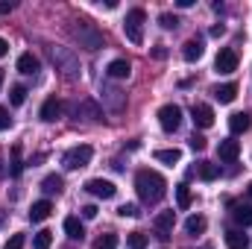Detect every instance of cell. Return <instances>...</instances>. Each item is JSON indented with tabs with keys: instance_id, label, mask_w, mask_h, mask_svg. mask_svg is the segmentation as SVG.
Masks as SVG:
<instances>
[{
	"instance_id": "cell-1",
	"label": "cell",
	"mask_w": 252,
	"mask_h": 249,
	"mask_svg": "<svg viewBox=\"0 0 252 249\" xmlns=\"http://www.w3.org/2000/svg\"><path fill=\"white\" fill-rule=\"evenodd\" d=\"M135 190H138L141 202L156 205V202H161V199H164V193H167V182H164V176H161V173H156V170L144 167V170H138V173H135Z\"/></svg>"
},
{
	"instance_id": "cell-2",
	"label": "cell",
	"mask_w": 252,
	"mask_h": 249,
	"mask_svg": "<svg viewBox=\"0 0 252 249\" xmlns=\"http://www.w3.org/2000/svg\"><path fill=\"white\" fill-rule=\"evenodd\" d=\"M70 35L76 38V44H79V47H85V50H91V53L103 47V32H100L91 21H82V18H79V21H73Z\"/></svg>"
},
{
	"instance_id": "cell-3",
	"label": "cell",
	"mask_w": 252,
	"mask_h": 249,
	"mask_svg": "<svg viewBox=\"0 0 252 249\" xmlns=\"http://www.w3.org/2000/svg\"><path fill=\"white\" fill-rule=\"evenodd\" d=\"M47 53H50V62L56 64V70H62L67 79L79 76V59L70 47H47Z\"/></svg>"
},
{
	"instance_id": "cell-4",
	"label": "cell",
	"mask_w": 252,
	"mask_h": 249,
	"mask_svg": "<svg viewBox=\"0 0 252 249\" xmlns=\"http://www.w3.org/2000/svg\"><path fill=\"white\" fill-rule=\"evenodd\" d=\"M144 21H147V12L144 9H129L124 21V32L132 44H141L144 41Z\"/></svg>"
},
{
	"instance_id": "cell-5",
	"label": "cell",
	"mask_w": 252,
	"mask_h": 249,
	"mask_svg": "<svg viewBox=\"0 0 252 249\" xmlns=\"http://www.w3.org/2000/svg\"><path fill=\"white\" fill-rule=\"evenodd\" d=\"M100 100H103V106H106L109 112H115V115H121V112L126 109V94L118 88V85H112V82H103Z\"/></svg>"
},
{
	"instance_id": "cell-6",
	"label": "cell",
	"mask_w": 252,
	"mask_h": 249,
	"mask_svg": "<svg viewBox=\"0 0 252 249\" xmlns=\"http://www.w3.org/2000/svg\"><path fill=\"white\" fill-rule=\"evenodd\" d=\"M91 158H94V150H91L88 144H79V147H73V150L64 153L62 164L67 167V170H79V167H88Z\"/></svg>"
},
{
	"instance_id": "cell-7",
	"label": "cell",
	"mask_w": 252,
	"mask_h": 249,
	"mask_svg": "<svg viewBox=\"0 0 252 249\" xmlns=\"http://www.w3.org/2000/svg\"><path fill=\"white\" fill-rule=\"evenodd\" d=\"M158 124H161L164 132H176V129L182 126V109H179L176 103L161 106V109H158Z\"/></svg>"
},
{
	"instance_id": "cell-8",
	"label": "cell",
	"mask_w": 252,
	"mask_h": 249,
	"mask_svg": "<svg viewBox=\"0 0 252 249\" xmlns=\"http://www.w3.org/2000/svg\"><path fill=\"white\" fill-rule=\"evenodd\" d=\"M70 115L73 118H82V121H100L103 118V109L94 100H79V103L70 106Z\"/></svg>"
},
{
	"instance_id": "cell-9",
	"label": "cell",
	"mask_w": 252,
	"mask_h": 249,
	"mask_svg": "<svg viewBox=\"0 0 252 249\" xmlns=\"http://www.w3.org/2000/svg\"><path fill=\"white\" fill-rule=\"evenodd\" d=\"M153 226H156V238H158V241H167V238L173 235V226H176V211H161V214L153 220Z\"/></svg>"
},
{
	"instance_id": "cell-10",
	"label": "cell",
	"mask_w": 252,
	"mask_h": 249,
	"mask_svg": "<svg viewBox=\"0 0 252 249\" xmlns=\"http://www.w3.org/2000/svg\"><path fill=\"white\" fill-rule=\"evenodd\" d=\"M214 67H217V73H235L238 70V53L232 47H223L214 59Z\"/></svg>"
},
{
	"instance_id": "cell-11",
	"label": "cell",
	"mask_w": 252,
	"mask_h": 249,
	"mask_svg": "<svg viewBox=\"0 0 252 249\" xmlns=\"http://www.w3.org/2000/svg\"><path fill=\"white\" fill-rule=\"evenodd\" d=\"M85 190L91 196H97V199H112L118 193V187L112 185L109 179H91V182H85Z\"/></svg>"
},
{
	"instance_id": "cell-12",
	"label": "cell",
	"mask_w": 252,
	"mask_h": 249,
	"mask_svg": "<svg viewBox=\"0 0 252 249\" xmlns=\"http://www.w3.org/2000/svg\"><path fill=\"white\" fill-rule=\"evenodd\" d=\"M190 115H193V124L199 126V129H211L214 126V109L205 106V103H196L190 109Z\"/></svg>"
},
{
	"instance_id": "cell-13",
	"label": "cell",
	"mask_w": 252,
	"mask_h": 249,
	"mask_svg": "<svg viewBox=\"0 0 252 249\" xmlns=\"http://www.w3.org/2000/svg\"><path fill=\"white\" fill-rule=\"evenodd\" d=\"M217 156H220V161H238V156H241V144L235 141V138H226V141H220V147H217Z\"/></svg>"
},
{
	"instance_id": "cell-14",
	"label": "cell",
	"mask_w": 252,
	"mask_h": 249,
	"mask_svg": "<svg viewBox=\"0 0 252 249\" xmlns=\"http://www.w3.org/2000/svg\"><path fill=\"white\" fill-rule=\"evenodd\" d=\"M202 53H205L202 38H188V41L182 44V59H185V62H199Z\"/></svg>"
},
{
	"instance_id": "cell-15",
	"label": "cell",
	"mask_w": 252,
	"mask_h": 249,
	"mask_svg": "<svg viewBox=\"0 0 252 249\" xmlns=\"http://www.w3.org/2000/svg\"><path fill=\"white\" fill-rule=\"evenodd\" d=\"M211 94H214L217 103H232V100L238 97V85H235V82H223V85H214Z\"/></svg>"
},
{
	"instance_id": "cell-16",
	"label": "cell",
	"mask_w": 252,
	"mask_h": 249,
	"mask_svg": "<svg viewBox=\"0 0 252 249\" xmlns=\"http://www.w3.org/2000/svg\"><path fill=\"white\" fill-rule=\"evenodd\" d=\"M229 208H232L235 223H241V226H252V205H247V202H229Z\"/></svg>"
},
{
	"instance_id": "cell-17",
	"label": "cell",
	"mask_w": 252,
	"mask_h": 249,
	"mask_svg": "<svg viewBox=\"0 0 252 249\" xmlns=\"http://www.w3.org/2000/svg\"><path fill=\"white\" fill-rule=\"evenodd\" d=\"M59 115H62V103H59L56 97H47L44 106H41V121H44V124H53Z\"/></svg>"
},
{
	"instance_id": "cell-18",
	"label": "cell",
	"mask_w": 252,
	"mask_h": 249,
	"mask_svg": "<svg viewBox=\"0 0 252 249\" xmlns=\"http://www.w3.org/2000/svg\"><path fill=\"white\" fill-rule=\"evenodd\" d=\"M50 211H53V202H50V199H38V202H32V208H30V220H32V223H41V220L50 217Z\"/></svg>"
},
{
	"instance_id": "cell-19",
	"label": "cell",
	"mask_w": 252,
	"mask_h": 249,
	"mask_svg": "<svg viewBox=\"0 0 252 249\" xmlns=\"http://www.w3.org/2000/svg\"><path fill=\"white\" fill-rule=\"evenodd\" d=\"M226 247L229 249H250V238L241 229H229L226 232Z\"/></svg>"
},
{
	"instance_id": "cell-20",
	"label": "cell",
	"mask_w": 252,
	"mask_h": 249,
	"mask_svg": "<svg viewBox=\"0 0 252 249\" xmlns=\"http://www.w3.org/2000/svg\"><path fill=\"white\" fill-rule=\"evenodd\" d=\"M106 73H109L112 79H126V76L132 73V64L126 62V59H115V62H109Z\"/></svg>"
},
{
	"instance_id": "cell-21",
	"label": "cell",
	"mask_w": 252,
	"mask_h": 249,
	"mask_svg": "<svg viewBox=\"0 0 252 249\" xmlns=\"http://www.w3.org/2000/svg\"><path fill=\"white\" fill-rule=\"evenodd\" d=\"M205 229H208V220H205L202 214H190L188 220H185V232L193 235V238H196V235H202Z\"/></svg>"
},
{
	"instance_id": "cell-22",
	"label": "cell",
	"mask_w": 252,
	"mask_h": 249,
	"mask_svg": "<svg viewBox=\"0 0 252 249\" xmlns=\"http://www.w3.org/2000/svg\"><path fill=\"white\" fill-rule=\"evenodd\" d=\"M250 115L247 112H235L232 118H229V129H232V135H241V132H247L250 129Z\"/></svg>"
},
{
	"instance_id": "cell-23",
	"label": "cell",
	"mask_w": 252,
	"mask_h": 249,
	"mask_svg": "<svg viewBox=\"0 0 252 249\" xmlns=\"http://www.w3.org/2000/svg\"><path fill=\"white\" fill-rule=\"evenodd\" d=\"M62 187H64V179H62V176H56V173H50V176H44V179H41V190H44L47 196L62 193Z\"/></svg>"
},
{
	"instance_id": "cell-24",
	"label": "cell",
	"mask_w": 252,
	"mask_h": 249,
	"mask_svg": "<svg viewBox=\"0 0 252 249\" xmlns=\"http://www.w3.org/2000/svg\"><path fill=\"white\" fill-rule=\"evenodd\" d=\"M196 176H199L202 182H214V179L220 176V167L211 164V161H199V164H196Z\"/></svg>"
},
{
	"instance_id": "cell-25",
	"label": "cell",
	"mask_w": 252,
	"mask_h": 249,
	"mask_svg": "<svg viewBox=\"0 0 252 249\" xmlns=\"http://www.w3.org/2000/svg\"><path fill=\"white\" fill-rule=\"evenodd\" d=\"M64 232H67L70 241H82L85 238V226L79 223V217H67L64 220Z\"/></svg>"
},
{
	"instance_id": "cell-26",
	"label": "cell",
	"mask_w": 252,
	"mask_h": 249,
	"mask_svg": "<svg viewBox=\"0 0 252 249\" xmlns=\"http://www.w3.org/2000/svg\"><path fill=\"white\" fill-rule=\"evenodd\" d=\"M18 70H21V73H35V70H38V59H35L32 53H21V56H18Z\"/></svg>"
},
{
	"instance_id": "cell-27",
	"label": "cell",
	"mask_w": 252,
	"mask_h": 249,
	"mask_svg": "<svg viewBox=\"0 0 252 249\" xmlns=\"http://www.w3.org/2000/svg\"><path fill=\"white\" fill-rule=\"evenodd\" d=\"M147 244H150V238L144 232H129L126 235V247L129 249H147Z\"/></svg>"
},
{
	"instance_id": "cell-28",
	"label": "cell",
	"mask_w": 252,
	"mask_h": 249,
	"mask_svg": "<svg viewBox=\"0 0 252 249\" xmlns=\"http://www.w3.org/2000/svg\"><path fill=\"white\" fill-rule=\"evenodd\" d=\"M156 158L164 161V164H176V161H182V150H176V147H173V150H158Z\"/></svg>"
},
{
	"instance_id": "cell-29",
	"label": "cell",
	"mask_w": 252,
	"mask_h": 249,
	"mask_svg": "<svg viewBox=\"0 0 252 249\" xmlns=\"http://www.w3.org/2000/svg\"><path fill=\"white\" fill-rule=\"evenodd\" d=\"M21 170H24V161H21V147L15 144V147H12V167H9V176H21Z\"/></svg>"
},
{
	"instance_id": "cell-30",
	"label": "cell",
	"mask_w": 252,
	"mask_h": 249,
	"mask_svg": "<svg viewBox=\"0 0 252 249\" xmlns=\"http://www.w3.org/2000/svg\"><path fill=\"white\" fill-rule=\"evenodd\" d=\"M50 244H53V232H47V229L32 238V249H50Z\"/></svg>"
},
{
	"instance_id": "cell-31",
	"label": "cell",
	"mask_w": 252,
	"mask_h": 249,
	"mask_svg": "<svg viewBox=\"0 0 252 249\" xmlns=\"http://www.w3.org/2000/svg\"><path fill=\"white\" fill-rule=\"evenodd\" d=\"M176 202H179V208H182V211L190 208V187L188 185H176Z\"/></svg>"
},
{
	"instance_id": "cell-32",
	"label": "cell",
	"mask_w": 252,
	"mask_h": 249,
	"mask_svg": "<svg viewBox=\"0 0 252 249\" xmlns=\"http://www.w3.org/2000/svg\"><path fill=\"white\" fill-rule=\"evenodd\" d=\"M24 100H27V88H24V85H15L12 94H9V103H12V106H24Z\"/></svg>"
},
{
	"instance_id": "cell-33",
	"label": "cell",
	"mask_w": 252,
	"mask_h": 249,
	"mask_svg": "<svg viewBox=\"0 0 252 249\" xmlns=\"http://www.w3.org/2000/svg\"><path fill=\"white\" fill-rule=\"evenodd\" d=\"M97 249H118V235H103L97 241Z\"/></svg>"
},
{
	"instance_id": "cell-34",
	"label": "cell",
	"mask_w": 252,
	"mask_h": 249,
	"mask_svg": "<svg viewBox=\"0 0 252 249\" xmlns=\"http://www.w3.org/2000/svg\"><path fill=\"white\" fill-rule=\"evenodd\" d=\"M158 21H161V27H164V30H176V27H179V18H176V15H170V12H164Z\"/></svg>"
},
{
	"instance_id": "cell-35",
	"label": "cell",
	"mask_w": 252,
	"mask_h": 249,
	"mask_svg": "<svg viewBox=\"0 0 252 249\" xmlns=\"http://www.w3.org/2000/svg\"><path fill=\"white\" fill-rule=\"evenodd\" d=\"M205 147H208V141H205L202 135H196V132H193V135H190V150H193V153H202Z\"/></svg>"
},
{
	"instance_id": "cell-36",
	"label": "cell",
	"mask_w": 252,
	"mask_h": 249,
	"mask_svg": "<svg viewBox=\"0 0 252 249\" xmlns=\"http://www.w3.org/2000/svg\"><path fill=\"white\" fill-rule=\"evenodd\" d=\"M118 214H121V217H138L141 211H138V205H132V202H124V205L118 208Z\"/></svg>"
},
{
	"instance_id": "cell-37",
	"label": "cell",
	"mask_w": 252,
	"mask_h": 249,
	"mask_svg": "<svg viewBox=\"0 0 252 249\" xmlns=\"http://www.w3.org/2000/svg\"><path fill=\"white\" fill-rule=\"evenodd\" d=\"M24 244H27V238L18 232V235H12V238H9V244H6L3 249H24Z\"/></svg>"
},
{
	"instance_id": "cell-38",
	"label": "cell",
	"mask_w": 252,
	"mask_h": 249,
	"mask_svg": "<svg viewBox=\"0 0 252 249\" xmlns=\"http://www.w3.org/2000/svg\"><path fill=\"white\" fill-rule=\"evenodd\" d=\"M9 126H12V118H9V109H6V106H0V132H3V129H9Z\"/></svg>"
},
{
	"instance_id": "cell-39",
	"label": "cell",
	"mask_w": 252,
	"mask_h": 249,
	"mask_svg": "<svg viewBox=\"0 0 252 249\" xmlns=\"http://www.w3.org/2000/svg\"><path fill=\"white\" fill-rule=\"evenodd\" d=\"M82 217L85 220H94L97 217V205H82Z\"/></svg>"
},
{
	"instance_id": "cell-40",
	"label": "cell",
	"mask_w": 252,
	"mask_h": 249,
	"mask_svg": "<svg viewBox=\"0 0 252 249\" xmlns=\"http://www.w3.org/2000/svg\"><path fill=\"white\" fill-rule=\"evenodd\" d=\"M153 59H167V50L158 44V47H153Z\"/></svg>"
},
{
	"instance_id": "cell-41",
	"label": "cell",
	"mask_w": 252,
	"mask_h": 249,
	"mask_svg": "<svg viewBox=\"0 0 252 249\" xmlns=\"http://www.w3.org/2000/svg\"><path fill=\"white\" fill-rule=\"evenodd\" d=\"M223 32H226V27H223V24H214V27H211V35H214V38H220Z\"/></svg>"
},
{
	"instance_id": "cell-42",
	"label": "cell",
	"mask_w": 252,
	"mask_h": 249,
	"mask_svg": "<svg viewBox=\"0 0 252 249\" xmlns=\"http://www.w3.org/2000/svg\"><path fill=\"white\" fill-rule=\"evenodd\" d=\"M6 53H9V41H6V38H0V59H3Z\"/></svg>"
},
{
	"instance_id": "cell-43",
	"label": "cell",
	"mask_w": 252,
	"mask_h": 249,
	"mask_svg": "<svg viewBox=\"0 0 252 249\" xmlns=\"http://www.w3.org/2000/svg\"><path fill=\"white\" fill-rule=\"evenodd\" d=\"M9 12H12V3L3 0V3H0V15H9Z\"/></svg>"
},
{
	"instance_id": "cell-44",
	"label": "cell",
	"mask_w": 252,
	"mask_h": 249,
	"mask_svg": "<svg viewBox=\"0 0 252 249\" xmlns=\"http://www.w3.org/2000/svg\"><path fill=\"white\" fill-rule=\"evenodd\" d=\"M176 6L179 9H188V6H193V0H176Z\"/></svg>"
},
{
	"instance_id": "cell-45",
	"label": "cell",
	"mask_w": 252,
	"mask_h": 249,
	"mask_svg": "<svg viewBox=\"0 0 252 249\" xmlns=\"http://www.w3.org/2000/svg\"><path fill=\"white\" fill-rule=\"evenodd\" d=\"M247 193H250V196H252V182H250V187H247Z\"/></svg>"
},
{
	"instance_id": "cell-46",
	"label": "cell",
	"mask_w": 252,
	"mask_h": 249,
	"mask_svg": "<svg viewBox=\"0 0 252 249\" xmlns=\"http://www.w3.org/2000/svg\"><path fill=\"white\" fill-rule=\"evenodd\" d=\"M0 88H3V70H0Z\"/></svg>"
}]
</instances>
